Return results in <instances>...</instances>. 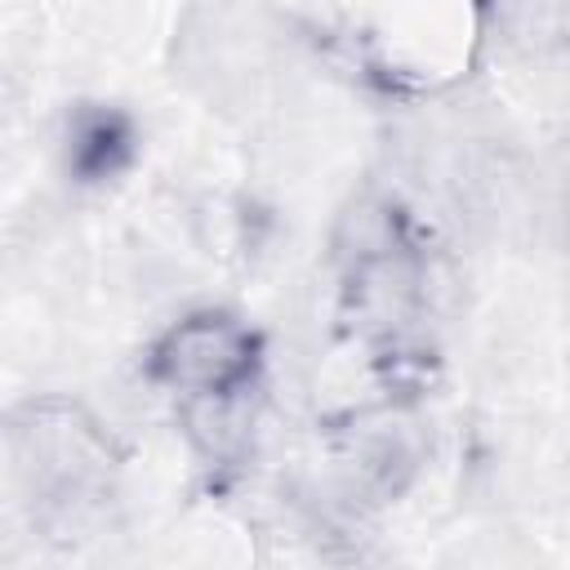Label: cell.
<instances>
[{
    "instance_id": "3957f363",
    "label": "cell",
    "mask_w": 570,
    "mask_h": 570,
    "mask_svg": "<svg viewBox=\"0 0 570 570\" xmlns=\"http://www.w3.org/2000/svg\"><path fill=\"white\" fill-rule=\"evenodd\" d=\"M338 463L356 490L392 499L419 468V441L401 419H361L338 445Z\"/></svg>"
},
{
    "instance_id": "7a4b0ae2",
    "label": "cell",
    "mask_w": 570,
    "mask_h": 570,
    "mask_svg": "<svg viewBox=\"0 0 570 570\" xmlns=\"http://www.w3.org/2000/svg\"><path fill=\"white\" fill-rule=\"evenodd\" d=\"M151 374L183 401L249 392L258 374V334L227 312H191L156 343Z\"/></svg>"
},
{
    "instance_id": "277c9868",
    "label": "cell",
    "mask_w": 570,
    "mask_h": 570,
    "mask_svg": "<svg viewBox=\"0 0 570 570\" xmlns=\"http://www.w3.org/2000/svg\"><path fill=\"white\" fill-rule=\"evenodd\" d=\"M134 160V125L125 111L89 102L67 120V169L80 183H107Z\"/></svg>"
},
{
    "instance_id": "6da1fadb",
    "label": "cell",
    "mask_w": 570,
    "mask_h": 570,
    "mask_svg": "<svg viewBox=\"0 0 570 570\" xmlns=\"http://www.w3.org/2000/svg\"><path fill=\"white\" fill-rule=\"evenodd\" d=\"M18 472L49 508H85L102 494L111 454L98 428L67 405H31L27 419L13 423Z\"/></svg>"
}]
</instances>
